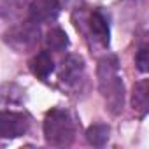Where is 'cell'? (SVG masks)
<instances>
[{"instance_id":"6da1fadb","label":"cell","mask_w":149,"mask_h":149,"mask_svg":"<svg viewBox=\"0 0 149 149\" xmlns=\"http://www.w3.org/2000/svg\"><path fill=\"white\" fill-rule=\"evenodd\" d=\"M98 90L111 114H119L125 107V86L119 77V61L114 54L100 58L97 67Z\"/></svg>"},{"instance_id":"7a4b0ae2","label":"cell","mask_w":149,"mask_h":149,"mask_svg":"<svg viewBox=\"0 0 149 149\" xmlns=\"http://www.w3.org/2000/svg\"><path fill=\"white\" fill-rule=\"evenodd\" d=\"M76 126L70 114L63 109H51L44 118V139L53 147H67L74 142Z\"/></svg>"},{"instance_id":"3957f363","label":"cell","mask_w":149,"mask_h":149,"mask_svg":"<svg viewBox=\"0 0 149 149\" xmlns=\"http://www.w3.org/2000/svg\"><path fill=\"white\" fill-rule=\"evenodd\" d=\"M6 42L14 47L16 51H26V49H32L37 42H39V28H37V23L33 21H26V23H21L18 26H13L7 33H6Z\"/></svg>"},{"instance_id":"277c9868","label":"cell","mask_w":149,"mask_h":149,"mask_svg":"<svg viewBox=\"0 0 149 149\" xmlns=\"http://www.w3.org/2000/svg\"><path fill=\"white\" fill-rule=\"evenodd\" d=\"M30 128V121L23 112L0 111V137L2 139H18L23 137Z\"/></svg>"},{"instance_id":"5b68a950","label":"cell","mask_w":149,"mask_h":149,"mask_svg":"<svg viewBox=\"0 0 149 149\" xmlns=\"http://www.w3.org/2000/svg\"><path fill=\"white\" fill-rule=\"evenodd\" d=\"M60 9L58 0H33L28 7V19L33 23H49L58 18Z\"/></svg>"},{"instance_id":"8992f818","label":"cell","mask_w":149,"mask_h":149,"mask_svg":"<svg viewBox=\"0 0 149 149\" xmlns=\"http://www.w3.org/2000/svg\"><path fill=\"white\" fill-rule=\"evenodd\" d=\"M84 74V60L79 54H68L63 61H61V68H60V81L67 86L76 84Z\"/></svg>"},{"instance_id":"52a82bcc","label":"cell","mask_w":149,"mask_h":149,"mask_svg":"<svg viewBox=\"0 0 149 149\" xmlns=\"http://www.w3.org/2000/svg\"><path fill=\"white\" fill-rule=\"evenodd\" d=\"M90 30L95 35V39L107 47L109 40H111V30H109V21L105 18V14L102 11H93L90 16Z\"/></svg>"},{"instance_id":"ba28073f","label":"cell","mask_w":149,"mask_h":149,"mask_svg":"<svg viewBox=\"0 0 149 149\" xmlns=\"http://www.w3.org/2000/svg\"><path fill=\"white\" fill-rule=\"evenodd\" d=\"M132 105L139 112L140 118H144L149 111V81L142 79L135 83L133 93H132Z\"/></svg>"},{"instance_id":"9c48e42d","label":"cell","mask_w":149,"mask_h":149,"mask_svg":"<svg viewBox=\"0 0 149 149\" xmlns=\"http://www.w3.org/2000/svg\"><path fill=\"white\" fill-rule=\"evenodd\" d=\"M30 70L35 77L46 81L49 77V74L54 70V61L51 58V54L47 51H40L37 53L32 60H30Z\"/></svg>"},{"instance_id":"30bf717a","label":"cell","mask_w":149,"mask_h":149,"mask_svg":"<svg viewBox=\"0 0 149 149\" xmlns=\"http://www.w3.org/2000/svg\"><path fill=\"white\" fill-rule=\"evenodd\" d=\"M109 133H111L109 125H105V123H95V125H91V126L86 130V139H88V142H90L91 146L102 147V146L107 144Z\"/></svg>"},{"instance_id":"8fae6325","label":"cell","mask_w":149,"mask_h":149,"mask_svg":"<svg viewBox=\"0 0 149 149\" xmlns=\"http://www.w3.org/2000/svg\"><path fill=\"white\" fill-rule=\"evenodd\" d=\"M25 0H0V16L4 19H18L23 14Z\"/></svg>"},{"instance_id":"7c38bea8","label":"cell","mask_w":149,"mask_h":149,"mask_svg":"<svg viewBox=\"0 0 149 149\" xmlns=\"http://www.w3.org/2000/svg\"><path fill=\"white\" fill-rule=\"evenodd\" d=\"M46 46L51 51H63L68 46V37L61 28H53L46 35Z\"/></svg>"},{"instance_id":"4fadbf2b","label":"cell","mask_w":149,"mask_h":149,"mask_svg":"<svg viewBox=\"0 0 149 149\" xmlns=\"http://www.w3.org/2000/svg\"><path fill=\"white\" fill-rule=\"evenodd\" d=\"M135 63H137V68L140 70V72H147V65H149V61H147V46H140V49L137 51V56H135Z\"/></svg>"}]
</instances>
